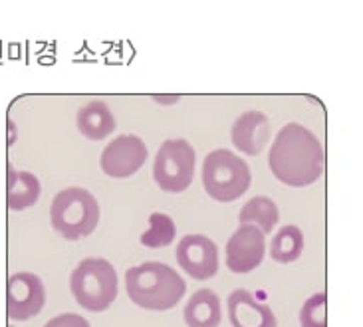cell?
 Listing matches in <instances>:
<instances>
[{"label":"cell","instance_id":"14","mask_svg":"<svg viewBox=\"0 0 363 327\" xmlns=\"http://www.w3.org/2000/svg\"><path fill=\"white\" fill-rule=\"evenodd\" d=\"M183 317L186 327H218L223 321L220 297L208 287L196 289L186 302Z\"/></svg>","mask_w":363,"mask_h":327},{"label":"cell","instance_id":"13","mask_svg":"<svg viewBox=\"0 0 363 327\" xmlns=\"http://www.w3.org/2000/svg\"><path fill=\"white\" fill-rule=\"evenodd\" d=\"M42 195L40 178L28 171H18L12 163H6V207L14 212L26 210L38 202Z\"/></svg>","mask_w":363,"mask_h":327},{"label":"cell","instance_id":"18","mask_svg":"<svg viewBox=\"0 0 363 327\" xmlns=\"http://www.w3.org/2000/svg\"><path fill=\"white\" fill-rule=\"evenodd\" d=\"M177 236V226L173 222V218L165 212H151L149 217V230H145L139 242L145 248L159 250L169 244H173V240Z\"/></svg>","mask_w":363,"mask_h":327},{"label":"cell","instance_id":"1","mask_svg":"<svg viewBox=\"0 0 363 327\" xmlns=\"http://www.w3.org/2000/svg\"><path fill=\"white\" fill-rule=\"evenodd\" d=\"M268 165L282 185L310 187L324 175V147L310 129L300 123H288L274 137Z\"/></svg>","mask_w":363,"mask_h":327},{"label":"cell","instance_id":"4","mask_svg":"<svg viewBox=\"0 0 363 327\" xmlns=\"http://www.w3.org/2000/svg\"><path fill=\"white\" fill-rule=\"evenodd\" d=\"M118 272L106 258L82 260L69 276V289L79 307L99 314L118 297Z\"/></svg>","mask_w":363,"mask_h":327},{"label":"cell","instance_id":"16","mask_svg":"<svg viewBox=\"0 0 363 327\" xmlns=\"http://www.w3.org/2000/svg\"><path fill=\"white\" fill-rule=\"evenodd\" d=\"M278 218H280V210H278L272 198L255 197L240 208L238 222L240 224H255L262 230V234H268L276 228Z\"/></svg>","mask_w":363,"mask_h":327},{"label":"cell","instance_id":"9","mask_svg":"<svg viewBox=\"0 0 363 327\" xmlns=\"http://www.w3.org/2000/svg\"><path fill=\"white\" fill-rule=\"evenodd\" d=\"M226 268L233 274H248L262 264L266 254V238L255 224H240L226 242Z\"/></svg>","mask_w":363,"mask_h":327},{"label":"cell","instance_id":"5","mask_svg":"<svg viewBox=\"0 0 363 327\" xmlns=\"http://www.w3.org/2000/svg\"><path fill=\"white\" fill-rule=\"evenodd\" d=\"M203 187L216 202H233L246 195L252 173L245 159L228 149H215L203 161Z\"/></svg>","mask_w":363,"mask_h":327},{"label":"cell","instance_id":"17","mask_svg":"<svg viewBox=\"0 0 363 327\" xmlns=\"http://www.w3.org/2000/svg\"><path fill=\"white\" fill-rule=\"evenodd\" d=\"M304 252V234L294 224H286L270 242V258L278 264H292Z\"/></svg>","mask_w":363,"mask_h":327},{"label":"cell","instance_id":"2","mask_svg":"<svg viewBox=\"0 0 363 327\" xmlns=\"http://www.w3.org/2000/svg\"><path fill=\"white\" fill-rule=\"evenodd\" d=\"M125 289L135 306L149 311H167L183 299L186 282L167 264L143 262L125 272Z\"/></svg>","mask_w":363,"mask_h":327},{"label":"cell","instance_id":"3","mask_svg":"<svg viewBox=\"0 0 363 327\" xmlns=\"http://www.w3.org/2000/svg\"><path fill=\"white\" fill-rule=\"evenodd\" d=\"M50 224L60 236L72 242L89 236L99 224L98 200L86 188H64L52 198Z\"/></svg>","mask_w":363,"mask_h":327},{"label":"cell","instance_id":"10","mask_svg":"<svg viewBox=\"0 0 363 327\" xmlns=\"http://www.w3.org/2000/svg\"><path fill=\"white\" fill-rule=\"evenodd\" d=\"M177 262L193 280H211L218 272V248L205 234H186L177 244Z\"/></svg>","mask_w":363,"mask_h":327},{"label":"cell","instance_id":"15","mask_svg":"<svg viewBox=\"0 0 363 327\" xmlns=\"http://www.w3.org/2000/svg\"><path fill=\"white\" fill-rule=\"evenodd\" d=\"M76 125L89 141H101L116 131V117L104 101H89L78 109Z\"/></svg>","mask_w":363,"mask_h":327},{"label":"cell","instance_id":"7","mask_svg":"<svg viewBox=\"0 0 363 327\" xmlns=\"http://www.w3.org/2000/svg\"><path fill=\"white\" fill-rule=\"evenodd\" d=\"M46 306L44 282L32 272H16L6 282V316L12 321H28Z\"/></svg>","mask_w":363,"mask_h":327},{"label":"cell","instance_id":"8","mask_svg":"<svg viewBox=\"0 0 363 327\" xmlns=\"http://www.w3.org/2000/svg\"><path fill=\"white\" fill-rule=\"evenodd\" d=\"M149 157L145 141L138 135H119L101 151L99 168L111 178H128L145 165Z\"/></svg>","mask_w":363,"mask_h":327},{"label":"cell","instance_id":"12","mask_svg":"<svg viewBox=\"0 0 363 327\" xmlns=\"http://www.w3.org/2000/svg\"><path fill=\"white\" fill-rule=\"evenodd\" d=\"M272 137V127L270 121L262 111H246L236 119L235 125L230 129V139L236 151L246 153L250 157L260 155L268 141Z\"/></svg>","mask_w":363,"mask_h":327},{"label":"cell","instance_id":"21","mask_svg":"<svg viewBox=\"0 0 363 327\" xmlns=\"http://www.w3.org/2000/svg\"><path fill=\"white\" fill-rule=\"evenodd\" d=\"M9 327H14V326H9Z\"/></svg>","mask_w":363,"mask_h":327},{"label":"cell","instance_id":"19","mask_svg":"<svg viewBox=\"0 0 363 327\" xmlns=\"http://www.w3.org/2000/svg\"><path fill=\"white\" fill-rule=\"evenodd\" d=\"M300 326L302 327H328V296L314 294L304 302L300 309Z\"/></svg>","mask_w":363,"mask_h":327},{"label":"cell","instance_id":"20","mask_svg":"<svg viewBox=\"0 0 363 327\" xmlns=\"http://www.w3.org/2000/svg\"><path fill=\"white\" fill-rule=\"evenodd\" d=\"M44 327H91L89 321L84 316L78 314H60V316L52 317Z\"/></svg>","mask_w":363,"mask_h":327},{"label":"cell","instance_id":"6","mask_svg":"<svg viewBox=\"0 0 363 327\" xmlns=\"http://www.w3.org/2000/svg\"><path fill=\"white\" fill-rule=\"evenodd\" d=\"M196 155L193 145L185 139H167L161 143L155 163H153V178L161 190L179 195L191 187L195 178Z\"/></svg>","mask_w":363,"mask_h":327},{"label":"cell","instance_id":"11","mask_svg":"<svg viewBox=\"0 0 363 327\" xmlns=\"http://www.w3.org/2000/svg\"><path fill=\"white\" fill-rule=\"evenodd\" d=\"M228 307V321L233 327H276V319L272 307L256 299L252 292H248L246 287H236L235 292H230V296L226 299Z\"/></svg>","mask_w":363,"mask_h":327}]
</instances>
